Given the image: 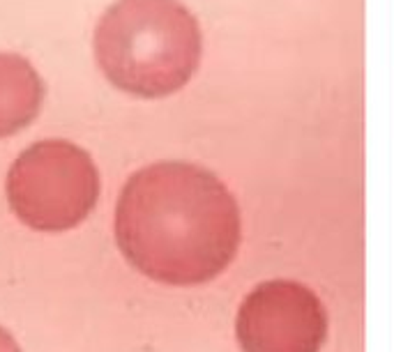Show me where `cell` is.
Instances as JSON below:
<instances>
[{"mask_svg": "<svg viewBox=\"0 0 394 352\" xmlns=\"http://www.w3.org/2000/svg\"><path fill=\"white\" fill-rule=\"evenodd\" d=\"M0 352H21L19 343L14 341V336L3 327H0Z\"/></svg>", "mask_w": 394, "mask_h": 352, "instance_id": "cell-6", "label": "cell"}, {"mask_svg": "<svg viewBox=\"0 0 394 352\" xmlns=\"http://www.w3.org/2000/svg\"><path fill=\"white\" fill-rule=\"evenodd\" d=\"M235 331L245 352H318L327 318L307 285L267 281L245 297Z\"/></svg>", "mask_w": 394, "mask_h": 352, "instance_id": "cell-4", "label": "cell"}, {"mask_svg": "<svg viewBox=\"0 0 394 352\" xmlns=\"http://www.w3.org/2000/svg\"><path fill=\"white\" fill-rule=\"evenodd\" d=\"M100 196V173L85 150L51 138L21 152L8 175V198L32 230L63 232L76 228Z\"/></svg>", "mask_w": 394, "mask_h": 352, "instance_id": "cell-3", "label": "cell"}, {"mask_svg": "<svg viewBox=\"0 0 394 352\" xmlns=\"http://www.w3.org/2000/svg\"><path fill=\"white\" fill-rule=\"evenodd\" d=\"M203 37L178 0H118L95 30V58L116 88L136 97H166L194 76Z\"/></svg>", "mask_w": 394, "mask_h": 352, "instance_id": "cell-2", "label": "cell"}, {"mask_svg": "<svg viewBox=\"0 0 394 352\" xmlns=\"http://www.w3.org/2000/svg\"><path fill=\"white\" fill-rule=\"evenodd\" d=\"M44 85L35 67L17 53H0V138L12 136L35 120Z\"/></svg>", "mask_w": 394, "mask_h": 352, "instance_id": "cell-5", "label": "cell"}, {"mask_svg": "<svg viewBox=\"0 0 394 352\" xmlns=\"http://www.w3.org/2000/svg\"><path fill=\"white\" fill-rule=\"evenodd\" d=\"M240 210L201 166L162 162L129 177L116 208V240L131 267L166 285H201L240 247Z\"/></svg>", "mask_w": 394, "mask_h": 352, "instance_id": "cell-1", "label": "cell"}]
</instances>
